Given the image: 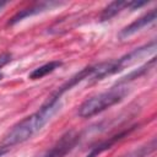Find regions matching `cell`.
Instances as JSON below:
<instances>
[{"mask_svg":"<svg viewBox=\"0 0 157 157\" xmlns=\"http://www.w3.org/2000/svg\"><path fill=\"white\" fill-rule=\"evenodd\" d=\"M6 152H7V150H6V148H2V147H0V157H1V156H4Z\"/></svg>","mask_w":157,"mask_h":157,"instance_id":"cell-11","label":"cell"},{"mask_svg":"<svg viewBox=\"0 0 157 157\" xmlns=\"http://www.w3.org/2000/svg\"><path fill=\"white\" fill-rule=\"evenodd\" d=\"M126 132H123V134H119V135H115V136H113V137H110L109 140H107V141H103V142H101V144H98L97 146H94L92 150H91V152L86 156V157H97L98 155H101L103 151H105V150H108V148H110V146L115 142V141H118V140H120L124 135H125Z\"/></svg>","mask_w":157,"mask_h":157,"instance_id":"cell-9","label":"cell"},{"mask_svg":"<svg viewBox=\"0 0 157 157\" xmlns=\"http://www.w3.org/2000/svg\"><path fill=\"white\" fill-rule=\"evenodd\" d=\"M11 61V54L10 53H4L0 54V69H2L7 63Z\"/></svg>","mask_w":157,"mask_h":157,"instance_id":"cell-10","label":"cell"},{"mask_svg":"<svg viewBox=\"0 0 157 157\" xmlns=\"http://www.w3.org/2000/svg\"><path fill=\"white\" fill-rule=\"evenodd\" d=\"M155 148H156V139H152L151 142H148L144 146L136 147V148L126 152L121 157H147L150 153H152L155 151Z\"/></svg>","mask_w":157,"mask_h":157,"instance_id":"cell-8","label":"cell"},{"mask_svg":"<svg viewBox=\"0 0 157 157\" xmlns=\"http://www.w3.org/2000/svg\"><path fill=\"white\" fill-rule=\"evenodd\" d=\"M80 140V136L75 131H69L65 135L60 137L50 148L45 150L43 153H40L37 157H64L67 152H70L77 141Z\"/></svg>","mask_w":157,"mask_h":157,"instance_id":"cell-3","label":"cell"},{"mask_svg":"<svg viewBox=\"0 0 157 157\" xmlns=\"http://www.w3.org/2000/svg\"><path fill=\"white\" fill-rule=\"evenodd\" d=\"M60 98L53 94L50 99H48L37 112L32 113L31 115L26 117L21 121H18L16 125L12 126V129L4 136V140L1 141L0 147L9 150L10 147L22 144L31 139L34 134H37L56 113V110L60 107Z\"/></svg>","mask_w":157,"mask_h":157,"instance_id":"cell-1","label":"cell"},{"mask_svg":"<svg viewBox=\"0 0 157 157\" xmlns=\"http://www.w3.org/2000/svg\"><path fill=\"white\" fill-rule=\"evenodd\" d=\"M56 5H59V2H53V1L34 4L33 6H31V7H28V9H23V10H21L20 12H17V13L9 21V25H15V23L22 21V20L26 18V17L37 15V13H39V12H42V11H45V10H48V9H52L53 6H56Z\"/></svg>","mask_w":157,"mask_h":157,"instance_id":"cell-5","label":"cell"},{"mask_svg":"<svg viewBox=\"0 0 157 157\" xmlns=\"http://www.w3.org/2000/svg\"><path fill=\"white\" fill-rule=\"evenodd\" d=\"M128 93H129L128 86L117 83L114 87L109 88L108 91L98 93L82 102L81 105L78 107L77 114L81 118H91L93 115H97L104 112L105 109L113 107L114 104L121 102Z\"/></svg>","mask_w":157,"mask_h":157,"instance_id":"cell-2","label":"cell"},{"mask_svg":"<svg viewBox=\"0 0 157 157\" xmlns=\"http://www.w3.org/2000/svg\"><path fill=\"white\" fill-rule=\"evenodd\" d=\"M132 1H113L110 2L101 13V21H108L112 17H114L115 15H118L120 11H123L124 9L131 6Z\"/></svg>","mask_w":157,"mask_h":157,"instance_id":"cell-6","label":"cell"},{"mask_svg":"<svg viewBox=\"0 0 157 157\" xmlns=\"http://www.w3.org/2000/svg\"><path fill=\"white\" fill-rule=\"evenodd\" d=\"M61 66V61H50V63H47L37 69H34L31 74H29V78L31 80H39L49 74H52L53 71H55L58 67Z\"/></svg>","mask_w":157,"mask_h":157,"instance_id":"cell-7","label":"cell"},{"mask_svg":"<svg viewBox=\"0 0 157 157\" xmlns=\"http://www.w3.org/2000/svg\"><path fill=\"white\" fill-rule=\"evenodd\" d=\"M6 4H7V2H5V1H0V11L6 6Z\"/></svg>","mask_w":157,"mask_h":157,"instance_id":"cell-12","label":"cell"},{"mask_svg":"<svg viewBox=\"0 0 157 157\" xmlns=\"http://www.w3.org/2000/svg\"><path fill=\"white\" fill-rule=\"evenodd\" d=\"M155 20H156V10L153 9V10H151L150 12H147L146 15H144L142 17L137 18L136 21H134L132 23H130L129 26H126L125 28H123L119 36H120L121 38H126V37H129V36H132V34H135L136 32L141 31L144 27H146V26L153 23Z\"/></svg>","mask_w":157,"mask_h":157,"instance_id":"cell-4","label":"cell"}]
</instances>
